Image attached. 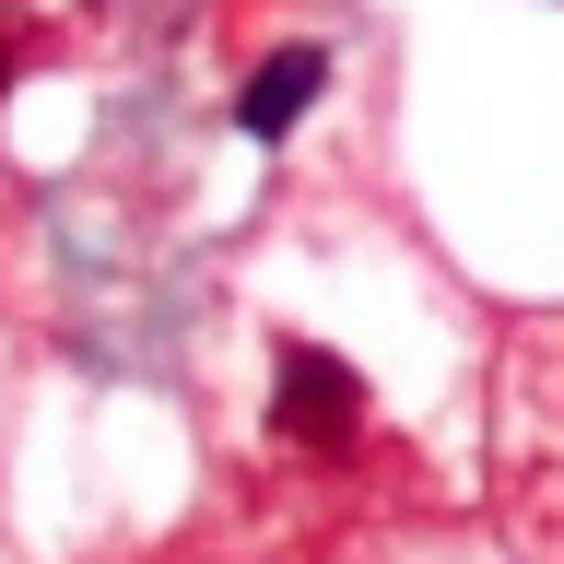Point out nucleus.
<instances>
[{
    "label": "nucleus",
    "mask_w": 564,
    "mask_h": 564,
    "mask_svg": "<svg viewBox=\"0 0 564 564\" xmlns=\"http://www.w3.org/2000/svg\"><path fill=\"white\" fill-rule=\"evenodd\" d=\"M271 435L282 447H352L365 435V377L329 341H282L271 352Z\"/></svg>",
    "instance_id": "obj_1"
},
{
    "label": "nucleus",
    "mask_w": 564,
    "mask_h": 564,
    "mask_svg": "<svg viewBox=\"0 0 564 564\" xmlns=\"http://www.w3.org/2000/svg\"><path fill=\"white\" fill-rule=\"evenodd\" d=\"M329 95V47H271V59L247 70V95H236V118H247V141H282L306 106Z\"/></svg>",
    "instance_id": "obj_2"
},
{
    "label": "nucleus",
    "mask_w": 564,
    "mask_h": 564,
    "mask_svg": "<svg viewBox=\"0 0 564 564\" xmlns=\"http://www.w3.org/2000/svg\"><path fill=\"white\" fill-rule=\"evenodd\" d=\"M0 83H12V47H0Z\"/></svg>",
    "instance_id": "obj_3"
}]
</instances>
